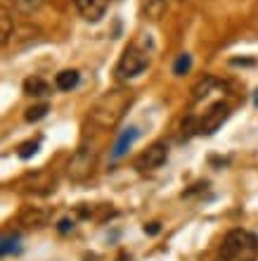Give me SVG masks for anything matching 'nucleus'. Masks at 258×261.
<instances>
[{
	"mask_svg": "<svg viewBox=\"0 0 258 261\" xmlns=\"http://www.w3.org/2000/svg\"><path fill=\"white\" fill-rule=\"evenodd\" d=\"M130 102H133V93L128 88L109 90L90 107V124H95L97 128H114L123 119V114L128 112Z\"/></svg>",
	"mask_w": 258,
	"mask_h": 261,
	"instance_id": "nucleus-1",
	"label": "nucleus"
},
{
	"mask_svg": "<svg viewBox=\"0 0 258 261\" xmlns=\"http://www.w3.org/2000/svg\"><path fill=\"white\" fill-rule=\"evenodd\" d=\"M258 254V240L256 235L249 233V230H230V233L223 238V245H220V261H256Z\"/></svg>",
	"mask_w": 258,
	"mask_h": 261,
	"instance_id": "nucleus-2",
	"label": "nucleus"
},
{
	"mask_svg": "<svg viewBox=\"0 0 258 261\" xmlns=\"http://www.w3.org/2000/svg\"><path fill=\"white\" fill-rule=\"evenodd\" d=\"M150 60H147V53L140 50L135 43H130L128 48L123 50L121 60H119V67H116V74L121 76V79H135L140 76L147 69Z\"/></svg>",
	"mask_w": 258,
	"mask_h": 261,
	"instance_id": "nucleus-3",
	"label": "nucleus"
},
{
	"mask_svg": "<svg viewBox=\"0 0 258 261\" xmlns=\"http://www.w3.org/2000/svg\"><path fill=\"white\" fill-rule=\"evenodd\" d=\"M93 169H95V152L88 147H81L69 162V178L81 183L93 173Z\"/></svg>",
	"mask_w": 258,
	"mask_h": 261,
	"instance_id": "nucleus-4",
	"label": "nucleus"
},
{
	"mask_svg": "<svg viewBox=\"0 0 258 261\" xmlns=\"http://www.w3.org/2000/svg\"><path fill=\"white\" fill-rule=\"evenodd\" d=\"M166 157H168V145L166 143H154V145H150L135 162H133V166L142 173L145 171H154V169H159V166L166 162Z\"/></svg>",
	"mask_w": 258,
	"mask_h": 261,
	"instance_id": "nucleus-5",
	"label": "nucleus"
},
{
	"mask_svg": "<svg viewBox=\"0 0 258 261\" xmlns=\"http://www.w3.org/2000/svg\"><path fill=\"white\" fill-rule=\"evenodd\" d=\"M227 117H230V107L225 102H216L209 112H204V117L199 119L197 130L202 136H211V133H216V130L227 121Z\"/></svg>",
	"mask_w": 258,
	"mask_h": 261,
	"instance_id": "nucleus-6",
	"label": "nucleus"
},
{
	"mask_svg": "<svg viewBox=\"0 0 258 261\" xmlns=\"http://www.w3.org/2000/svg\"><path fill=\"white\" fill-rule=\"evenodd\" d=\"M76 10L81 12L83 19L100 21L107 12V0H76Z\"/></svg>",
	"mask_w": 258,
	"mask_h": 261,
	"instance_id": "nucleus-7",
	"label": "nucleus"
},
{
	"mask_svg": "<svg viewBox=\"0 0 258 261\" xmlns=\"http://www.w3.org/2000/svg\"><path fill=\"white\" fill-rule=\"evenodd\" d=\"M137 138H140V130H137L135 126H128L126 130H121L119 138H116L114 147H111V159H121L123 154L133 147V143H135Z\"/></svg>",
	"mask_w": 258,
	"mask_h": 261,
	"instance_id": "nucleus-8",
	"label": "nucleus"
},
{
	"mask_svg": "<svg viewBox=\"0 0 258 261\" xmlns=\"http://www.w3.org/2000/svg\"><path fill=\"white\" fill-rule=\"evenodd\" d=\"M45 221H48V214L38 206H24L19 212V223L26 228H41L45 226Z\"/></svg>",
	"mask_w": 258,
	"mask_h": 261,
	"instance_id": "nucleus-9",
	"label": "nucleus"
},
{
	"mask_svg": "<svg viewBox=\"0 0 258 261\" xmlns=\"http://www.w3.org/2000/svg\"><path fill=\"white\" fill-rule=\"evenodd\" d=\"M78 71L76 69H64V71H60L57 74V79H54V86L60 90H71V88H76L78 86Z\"/></svg>",
	"mask_w": 258,
	"mask_h": 261,
	"instance_id": "nucleus-10",
	"label": "nucleus"
},
{
	"mask_svg": "<svg viewBox=\"0 0 258 261\" xmlns=\"http://www.w3.org/2000/svg\"><path fill=\"white\" fill-rule=\"evenodd\" d=\"M142 10L147 14V19H161L163 12L168 10V0H145L142 3Z\"/></svg>",
	"mask_w": 258,
	"mask_h": 261,
	"instance_id": "nucleus-11",
	"label": "nucleus"
},
{
	"mask_svg": "<svg viewBox=\"0 0 258 261\" xmlns=\"http://www.w3.org/2000/svg\"><path fill=\"white\" fill-rule=\"evenodd\" d=\"M216 86H218V81L213 79V76H204V79H202V81L192 88V100H194V102L204 100L206 95H211V90L216 88Z\"/></svg>",
	"mask_w": 258,
	"mask_h": 261,
	"instance_id": "nucleus-12",
	"label": "nucleus"
},
{
	"mask_svg": "<svg viewBox=\"0 0 258 261\" xmlns=\"http://www.w3.org/2000/svg\"><path fill=\"white\" fill-rule=\"evenodd\" d=\"M24 93H26V95L41 97V95H48L50 93V86L43 81V79H38V76H31V79L24 81Z\"/></svg>",
	"mask_w": 258,
	"mask_h": 261,
	"instance_id": "nucleus-13",
	"label": "nucleus"
},
{
	"mask_svg": "<svg viewBox=\"0 0 258 261\" xmlns=\"http://www.w3.org/2000/svg\"><path fill=\"white\" fill-rule=\"evenodd\" d=\"M190 69H192V55H190V53H180V55H178V60L173 62V74H176V76H185Z\"/></svg>",
	"mask_w": 258,
	"mask_h": 261,
	"instance_id": "nucleus-14",
	"label": "nucleus"
},
{
	"mask_svg": "<svg viewBox=\"0 0 258 261\" xmlns=\"http://www.w3.org/2000/svg\"><path fill=\"white\" fill-rule=\"evenodd\" d=\"M19 249V235L17 233H10L3 238V245H0V254L7 256V254H12V252H17Z\"/></svg>",
	"mask_w": 258,
	"mask_h": 261,
	"instance_id": "nucleus-15",
	"label": "nucleus"
},
{
	"mask_svg": "<svg viewBox=\"0 0 258 261\" xmlns=\"http://www.w3.org/2000/svg\"><path fill=\"white\" fill-rule=\"evenodd\" d=\"M48 105H36V107H31V110L26 112V121H38V119H43L45 114H48Z\"/></svg>",
	"mask_w": 258,
	"mask_h": 261,
	"instance_id": "nucleus-16",
	"label": "nucleus"
},
{
	"mask_svg": "<svg viewBox=\"0 0 258 261\" xmlns=\"http://www.w3.org/2000/svg\"><path fill=\"white\" fill-rule=\"evenodd\" d=\"M41 3H43V0H14V5L19 7L21 12H26V14H31L34 10H38V7H41Z\"/></svg>",
	"mask_w": 258,
	"mask_h": 261,
	"instance_id": "nucleus-17",
	"label": "nucleus"
},
{
	"mask_svg": "<svg viewBox=\"0 0 258 261\" xmlns=\"http://www.w3.org/2000/svg\"><path fill=\"white\" fill-rule=\"evenodd\" d=\"M36 152H38V140H31V143H24L19 147V157L21 159H28V157H34Z\"/></svg>",
	"mask_w": 258,
	"mask_h": 261,
	"instance_id": "nucleus-18",
	"label": "nucleus"
},
{
	"mask_svg": "<svg viewBox=\"0 0 258 261\" xmlns=\"http://www.w3.org/2000/svg\"><path fill=\"white\" fill-rule=\"evenodd\" d=\"M12 36V24H10V17H3V43H7V38Z\"/></svg>",
	"mask_w": 258,
	"mask_h": 261,
	"instance_id": "nucleus-19",
	"label": "nucleus"
},
{
	"mask_svg": "<svg viewBox=\"0 0 258 261\" xmlns=\"http://www.w3.org/2000/svg\"><path fill=\"white\" fill-rule=\"evenodd\" d=\"M71 228H74V223H71V221H69V219L60 221V230H62V233H69Z\"/></svg>",
	"mask_w": 258,
	"mask_h": 261,
	"instance_id": "nucleus-20",
	"label": "nucleus"
},
{
	"mask_svg": "<svg viewBox=\"0 0 258 261\" xmlns=\"http://www.w3.org/2000/svg\"><path fill=\"white\" fill-rule=\"evenodd\" d=\"M145 233L156 235V233H159V223H150V226H145Z\"/></svg>",
	"mask_w": 258,
	"mask_h": 261,
	"instance_id": "nucleus-21",
	"label": "nucleus"
},
{
	"mask_svg": "<svg viewBox=\"0 0 258 261\" xmlns=\"http://www.w3.org/2000/svg\"><path fill=\"white\" fill-rule=\"evenodd\" d=\"M253 105H256V107H258V90H256V93H253Z\"/></svg>",
	"mask_w": 258,
	"mask_h": 261,
	"instance_id": "nucleus-22",
	"label": "nucleus"
},
{
	"mask_svg": "<svg viewBox=\"0 0 258 261\" xmlns=\"http://www.w3.org/2000/svg\"><path fill=\"white\" fill-rule=\"evenodd\" d=\"M116 261H130V259H128V256H126V254H121V256H119V259H116Z\"/></svg>",
	"mask_w": 258,
	"mask_h": 261,
	"instance_id": "nucleus-23",
	"label": "nucleus"
}]
</instances>
